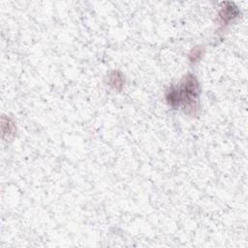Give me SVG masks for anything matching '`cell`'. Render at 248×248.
Here are the masks:
<instances>
[{
    "instance_id": "6da1fadb",
    "label": "cell",
    "mask_w": 248,
    "mask_h": 248,
    "mask_svg": "<svg viewBox=\"0 0 248 248\" xmlns=\"http://www.w3.org/2000/svg\"><path fill=\"white\" fill-rule=\"evenodd\" d=\"M200 87L195 76L187 75L181 81L180 86H172L166 94L168 103L171 107H179L184 105L186 108L193 111L197 108L196 103L198 102V96Z\"/></svg>"
},
{
    "instance_id": "7a4b0ae2",
    "label": "cell",
    "mask_w": 248,
    "mask_h": 248,
    "mask_svg": "<svg viewBox=\"0 0 248 248\" xmlns=\"http://www.w3.org/2000/svg\"><path fill=\"white\" fill-rule=\"evenodd\" d=\"M236 8H232V7H227L224 8L220 14V17L222 18V20L224 22H228L229 20H231L232 18H233L234 16H236Z\"/></svg>"
}]
</instances>
